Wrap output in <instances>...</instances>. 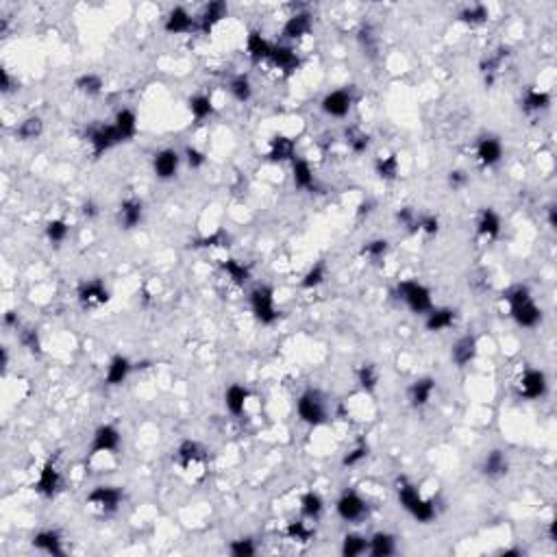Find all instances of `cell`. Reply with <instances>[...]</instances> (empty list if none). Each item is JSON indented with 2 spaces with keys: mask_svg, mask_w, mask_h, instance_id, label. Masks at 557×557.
Returning <instances> with one entry per match:
<instances>
[{
  "mask_svg": "<svg viewBox=\"0 0 557 557\" xmlns=\"http://www.w3.org/2000/svg\"><path fill=\"white\" fill-rule=\"evenodd\" d=\"M397 496H399V503L401 507L409 513V516L422 525H429L438 518V507L431 499H426L420 494V490L407 481L405 477L397 481Z\"/></svg>",
  "mask_w": 557,
  "mask_h": 557,
  "instance_id": "6da1fadb",
  "label": "cell"
},
{
  "mask_svg": "<svg viewBox=\"0 0 557 557\" xmlns=\"http://www.w3.org/2000/svg\"><path fill=\"white\" fill-rule=\"evenodd\" d=\"M505 301L509 305V316L523 329H533L542 322V310L536 305L533 296L527 285H513L507 294Z\"/></svg>",
  "mask_w": 557,
  "mask_h": 557,
  "instance_id": "7a4b0ae2",
  "label": "cell"
},
{
  "mask_svg": "<svg viewBox=\"0 0 557 557\" xmlns=\"http://www.w3.org/2000/svg\"><path fill=\"white\" fill-rule=\"evenodd\" d=\"M397 294L401 301L407 305V310L412 314L424 316L426 312L434 310V296L431 290L426 287L424 283L416 281V279H405L397 285Z\"/></svg>",
  "mask_w": 557,
  "mask_h": 557,
  "instance_id": "3957f363",
  "label": "cell"
},
{
  "mask_svg": "<svg viewBox=\"0 0 557 557\" xmlns=\"http://www.w3.org/2000/svg\"><path fill=\"white\" fill-rule=\"evenodd\" d=\"M250 312L257 322L262 325H275L279 320V310L275 301V290L270 285H257L248 294Z\"/></svg>",
  "mask_w": 557,
  "mask_h": 557,
  "instance_id": "277c9868",
  "label": "cell"
},
{
  "mask_svg": "<svg viewBox=\"0 0 557 557\" xmlns=\"http://www.w3.org/2000/svg\"><path fill=\"white\" fill-rule=\"evenodd\" d=\"M296 412L305 424L310 426H320L327 422V403L325 397L318 390H305L296 401Z\"/></svg>",
  "mask_w": 557,
  "mask_h": 557,
  "instance_id": "5b68a950",
  "label": "cell"
},
{
  "mask_svg": "<svg viewBox=\"0 0 557 557\" xmlns=\"http://www.w3.org/2000/svg\"><path fill=\"white\" fill-rule=\"evenodd\" d=\"M335 511L344 523H359L368 513V503L355 490H344L335 501Z\"/></svg>",
  "mask_w": 557,
  "mask_h": 557,
  "instance_id": "8992f818",
  "label": "cell"
},
{
  "mask_svg": "<svg viewBox=\"0 0 557 557\" xmlns=\"http://www.w3.org/2000/svg\"><path fill=\"white\" fill-rule=\"evenodd\" d=\"M124 501V492L118 488V486H96L88 499H85V503H88L90 507L98 509L101 513H113L120 509Z\"/></svg>",
  "mask_w": 557,
  "mask_h": 557,
  "instance_id": "52a82bcc",
  "label": "cell"
},
{
  "mask_svg": "<svg viewBox=\"0 0 557 557\" xmlns=\"http://www.w3.org/2000/svg\"><path fill=\"white\" fill-rule=\"evenodd\" d=\"M122 434L116 424H101L92 436L90 442V455H111L120 449Z\"/></svg>",
  "mask_w": 557,
  "mask_h": 557,
  "instance_id": "ba28073f",
  "label": "cell"
},
{
  "mask_svg": "<svg viewBox=\"0 0 557 557\" xmlns=\"http://www.w3.org/2000/svg\"><path fill=\"white\" fill-rule=\"evenodd\" d=\"M518 394L527 401H538L548 392V379L538 368H527L523 377L518 379Z\"/></svg>",
  "mask_w": 557,
  "mask_h": 557,
  "instance_id": "9c48e42d",
  "label": "cell"
},
{
  "mask_svg": "<svg viewBox=\"0 0 557 557\" xmlns=\"http://www.w3.org/2000/svg\"><path fill=\"white\" fill-rule=\"evenodd\" d=\"M88 142L92 146V155L94 157H101V155L109 153L111 148H116L118 144H122V140H120L113 124H98V126L90 128Z\"/></svg>",
  "mask_w": 557,
  "mask_h": 557,
  "instance_id": "30bf717a",
  "label": "cell"
},
{
  "mask_svg": "<svg viewBox=\"0 0 557 557\" xmlns=\"http://www.w3.org/2000/svg\"><path fill=\"white\" fill-rule=\"evenodd\" d=\"M181 155L175 148H161L153 157V173L159 181H170L179 175L181 168Z\"/></svg>",
  "mask_w": 557,
  "mask_h": 557,
  "instance_id": "8fae6325",
  "label": "cell"
},
{
  "mask_svg": "<svg viewBox=\"0 0 557 557\" xmlns=\"http://www.w3.org/2000/svg\"><path fill=\"white\" fill-rule=\"evenodd\" d=\"M353 103H355V98H353L351 90H333L322 98L320 109L329 118H347L353 109Z\"/></svg>",
  "mask_w": 557,
  "mask_h": 557,
  "instance_id": "7c38bea8",
  "label": "cell"
},
{
  "mask_svg": "<svg viewBox=\"0 0 557 557\" xmlns=\"http://www.w3.org/2000/svg\"><path fill=\"white\" fill-rule=\"evenodd\" d=\"M78 301L83 307H101L109 303V290L103 279H88L78 285Z\"/></svg>",
  "mask_w": 557,
  "mask_h": 557,
  "instance_id": "4fadbf2b",
  "label": "cell"
},
{
  "mask_svg": "<svg viewBox=\"0 0 557 557\" xmlns=\"http://www.w3.org/2000/svg\"><path fill=\"white\" fill-rule=\"evenodd\" d=\"M438 381L434 379V377H420V379H416L409 388H407V401H409V405L412 407H416V409H422V407H426L431 403V399H434V394H436V385Z\"/></svg>",
  "mask_w": 557,
  "mask_h": 557,
  "instance_id": "5bb4252c",
  "label": "cell"
},
{
  "mask_svg": "<svg viewBox=\"0 0 557 557\" xmlns=\"http://www.w3.org/2000/svg\"><path fill=\"white\" fill-rule=\"evenodd\" d=\"M59 490H61V473H59L57 464L53 459H48L39 470L35 492L41 494V496H46V499H53Z\"/></svg>",
  "mask_w": 557,
  "mask_h": 557,
  "instance_id": "9a60e30c",
  "label": "cell"
},
{
  "mask_svg": "<svg viewBox=\"0 0 557 557\" xmlns=\"http://www.w3.org/2000/svg\"><path fill=\"white\" fill-rule=\"evenodd\" d=\"M144 218V203L136 196H128L120 203L118 207V223L124 231H131L136 227H140Z\"/></svg>",
  "mask_w": 557,
  "mask_h": 557,
  "instance_id": "2e32d148",
  "label": "cell"
},
{
  "mask_svg": "<svg viewBox=\"0 0 557 557\" xmlns=\"http://www.w3.org/2000/svg\"><path fill=\"white\" fill-rule=\"evenodd\" d=\"M475 155L484 168H494L503 159V142L496 136H484L477 142Z\"/></svg>",
  "mask_w": 557,
  "mask_h": 557,
  "instance_id": "e0dca14e",
  "label": "cell"
},
{
  "mask_svg": "<svg viewBox=\"0 0 557 557\" xmlns=\"http://www.w3.org/2000/svg\"><path fill=\"white\" fill-rule=\"evenodd\" d=\"M479 344L475 335H461L455 339V344L451 347V359L457 368H466L468 364H473L477 357Z\"/></svg>",
  "mask_w": 557,
  "mask_h": 557,
  "instance_id": "ac0fdd59",
  "label": "cell"
},
{
  "mask_svg": "<svg viewBox=\"0 0 557 557\" xmlns=\"http://www.w3.org/2000/svg\"><path fill=\"white\" fill-rule=\"evenodd\" d=\"M33 548H37L39 553H46V555H53V557H61L66 551H63V540L59 536V531L55 529H41L33 536L31 540Z\"/></svg>",
  "mask_w": 557,
  "mask_h": 557,
  "instance_id": "d6986e66",
  "label": "cell"
},
{
  "mask_svg": "<svg viewBox=\"0 0 557 557\" xmlns=\"http://www.w3.org/2000/svg\"><path fill=\"white\" fill-rule=\"evenodd\" d=\"M455 322H457V312L451 310V307H436L434 305L431 312L424 314V327L431 333H442V331L455 327Z\"/></svg>",
  "mask_w": 557,
  "mask_h": 557,
  "instance_id": "ffe728a7",
  "label": "cell"
},
{
  "mask_svg": "<svg viewBox=\"0 0 557 557\" xmlns=\"http://www.w3.org/2000/svg\"><path fill=\"white\" fill-rule=\"evenodd\" d=\"M207 459V451L196 440H183L175 451V461L181 468H192L194 464H200Z\"/></svg>",
  "mask_w": 557,
  "mask_h": 557,
  "instance_id": "44dd1931",
  "label": "cell"
},
{
  "mask_svg": "<svg viewBox=\"0 0 557 557\" xmlns=\"http://www.w3.org/2000/svg\"><path fill=\"white\" fill-rule=\"evenodd\" d=\"M266 159L272 163H283V161H294L296 159V144L287 136H275L268 144Z\"/></svg>",
  "mask_w": 557,
  "mask_h": 557,
  "instance_id": "7402d4cb",
  "label": "cell"
},
{
  "mask_svg": "<svg viewBox=\"0 0 557 557\" xmlns=\"http://www.w3.org/2000/svg\"><path fill=\"white\" fill-rule=\"evenodd\" d=\"M196 26L192 14L183 7H175L170 9V14L165 16V22H163V31L170 33V35H183V33H190L192 29Z\"/></svg>",
  "mask_w": 557,
  "mask_h": 557,
  "instance_id": "603a6c76",
  "label": "cell"
},
{
  "mask_svg": "<svg viewBox=\"0 0 557 557\" xmlns=\"http://www.w3.org/2000/svg\"><path fill=\"white\" fill-rule=\"evenodd\" d=\"M133 370V364L126 355H113L107 364V372H105V383L109 388H116V385H122L128 374Z\"/></svg>",
  "mask_w": 557,
  "mask_h": 557,
  "instance_id": "cb8c5ba5",
  "label": "cell"
},
{
  "mask_svg": "<svg viewBox=\"0 0 557 557\" xmlns=\"http://www.w3.org/2000/svg\"><path fill=\"white\" fill-rule=\"evenodd\" d=\"M292 181L294 188L301 190V192H312L316 190V175H314V168L310 161L305 159H294L292 161Z\"/></svg>",
  "mask_w": 557,
  "mask_h": 557,
  "instance_id": "d4e9b609",
  "label": "cell"
},
{
  "mask_svg": "<svg viewBox=\"0 0 557 557\" xmlns=\"http://www.w3.org/2000/svg\"><path fill=\"white\" fill-rule=\"evenodd\" d=\"M272 46L275 44H270V41L260 31H250L248 37H246V55L250 57L252 63L268 61L270 53H272Z\"/></svg>",
  "mask_w": 557,
  "mask_h": 557,
  "instance_id": "484cf974",
  "label": "cell"
},
{
  "mask_svg": "<svg viewBox=\"0 0 557 557\" xmlns=\"http://www.w3.org/2000/svg\"><path fill=\"white\" fill-rule=\"evenodd\" d=\"M227 16H229L227 3H223V0H213V3H209V5L203 9V14H200V18H198V29H200L203 33H211L213 26L220 24Z\"/></svg>",
  "mask_w": 557,
  "mask_h": 557,
  "instance_id": "4316f807",
  "label": "cell"
},
{
  "mask_svg": "<svg viewBox=\"0 0 557 557\" xmlns=\"http://www.w3.org/2000/svg\"><path fill=\"white\" fill-rule=\"evenodd\" d=\"M250 399V392L242 383H231L225 390V407L231 416H242L246 409V403Z\"/></svg>",
  "mask_w": 557,
  "mask_h": 557,
  "instance_id": "83f0119b",
  "label": "cell"
},
{
  "mask_svg": "<svg viewBox=\"0 0 557 557\" xmlns=\"http://www.w3.org/2000/svg\"><path fill=\"white\" fill-rule=\"evenodd\" d=\"M509 470V459L507 455L501 451V449H494L490 451L486 457H484V464H481V473L488 477V479H501L507 475Z\"/></svg>",
  "mask_w": 557,
  "mask_h": 557,
  "instance_id": "f1b7e54d",
  "label": "cell"
},
{
  "mask_svg": "<svg viewBox=\"0 0 557 557\" xmlns=\"http://www.w3.org/2000/svg\"><path fill=\"white\" fill-rule=\"evenodd\" d=\"M113 126H116L122 144L131 142L138 136V113L133 109H120L113 118Z\"/></svg>",
  "mask_w": 557,
  "mask_h": 557,
  "instance_id": "f546056e",
  "label": "cell"
},
{
  "mask_svg": "<svg viewBox=\"0 0 557 557\" xmlns=\"http://www.w3.org/2000/svg\"><path fill=\"white\" fill-rule=\"evenodd\" d=\"M477 233L484 240H496L501 235V216L492 207H484L477 218Z\"/></svg>",
  "mask_w": 557,
  "mask_h": 557,
  "instance_id": "4dcf8cb0",
  "label": "cell"
},
{
  "mask_svg": "<svg viewBox=\"0 0 557 557\" xmlns=\"http://www.w3.org/2000/svg\"><path fill=\"white\" fill-rule=\"evenodd\" d=\"M268 61L283 74H292L298 70V66H301V59H298V55L290 46H272Z\"/></svg>",
  "mask_w": 557,
  "mask_h": 557,
  "instance_id": "1f68e13d",
  "label": "cell"
},
{
  "mask_svg": "<svg viewBox=\"0 0 557 557\" xmlns=\"http://www.w3.org/2000/svg\"><path fill=\"white\" fill-rule=\"evenodd\" d=\"M310 31H312V16L303 11V14H294V16L287 18V22L283 24L281 35H283L285 39L294 41V39L305 37Z\"/></svg>",
  "mask_w": 557,
  "mask_h": 557,
  "instance_id": "d6a6232c",
  "label": "cell"
},
{
  "mask_svg": "<svg viewBox=\"0 0 557 557\" xmlns=\"http://www.w3.org/2000/svg\"><path fill=\"white\" fill-rule=\"evenodd\" d=\"M368 553L372 557H390L397 553V538L388 531H377L368 538Z\"/></svg>",
  "mask_w": 557,
  "mask_h": 557,
  "instance_id": "836d02e7",
  "label": "cell"
},
{
  "mask_svg": "<svg viewBox=\"0 0 557 557\" xmlns=\"http://www.w3.org/2000/svg\"><path fill=\"white\" fill-rule=\"evenodd\" d=\"M521 105H523V109H525L527 113H540V111L548 109V105H551V96H548V92H542V90H536V88H529V90H525V94H523Z\"/></svg>",
  "mask_w": 557,
  "mask_h": 557,
  "instance_id": "e575fe53",
  "label": "cell"
},
{
  "mask_svg": "<svg viewBox=\"0 0 557 557\" xmlns=\"http://www.w3.org/2000/svg\"><path fill=\"white\" fill-rule=\"evenodd\" d=\"M74 88L85 94V96H98L103 90H105V81L101 74H94V72H85L81 76H76L74 81Z\"/></svg>",
  "mask_w": 557,
  "mask_h": 557,
  "instance_id": "d590c367",
  "label": "cell"
},
{
  "mask_svg": "<svg viewBox=\"0 0 557 557\" xmlns=\"http://www.w3.org/2000/svg\"><path fill=\"white\" fill-rule=\"evenodd\" d=\"M325 511V501L318 492H305L301 496V513L305 521H318Z\"/></svg>",
  "mask_w": 557,
  "mask_h": 557,
  "instance_id": "8d00e7d4",
  "label": "cell"
},
{
  "mask_svg": "<svg viewBox=\"0 0 557 557\" xmlns=\"http://www.w3.org/2000/svg\"><path fill=\"white\" fill-rule=\"evenodd\" d=\"M41 133H44V120H41L39 116H31V118L22 120L16 128V138H20L22 142L37 140Z\"/></svg>",
  "mask_w": 557,
  "mask_h": 557,
  "instance_id": "74e56055",
  "label": "cell"
},
{
  "mask_svg": "<svg viewBox=\"0 0 557 557\" xmlns=\"http://www.w3.org/2000/svg\"><path fill=\"white\" fill-rule=\"evenodd\" d=\"M188 107H190V113L196 122H203V120L213 116V101L207 94H194L188 101Z\"/></svg>",
  "mask_w": 557,
  "mask_h": 557,
  "instance_id": "f35d334b",
  "label": "cell"
},
{
  "mask_svg": "<svg viewBox=\"0 0 557 557\" xmlns=\"http://www.w3.org/2000/svg\"><path fill=\"white\" fill-rule=\"evenodd\" d=\"M339 553L344 557H359V555L368 553V538H364L359 533H347L342 538Z\"/></svg>",
  "mask_w": 557,
  "mask_h": 557,
  "instance_id": "ab89813d",
  "label": "cell"
},
{
  "mask_svg": "<svg viewBox=\"0 0 557 557\" xmlns=\"http://www.w3.org/2000/svg\"><path fill=\"white\" fill-rule=\"evenodd\" d=\"M229 94L237 103H248L252 98V85L246 74H237L229 81Z\"/></svg>",
  "mask_w": 557,
  "mask_h": 557,
  "instance_id": "60d3db41",
  "label": "cell"
},
{
  "mask_svg": "<svg viewBox=\"0 0 557 557\" xmlns=\"http://www.w3.org/2000/svg\"><path fill=\"white\" fill-rule=\"evenodd\" d=\"M223 270L227 272V277L237 283V285H244L250 281V268L246 264H242L240 260H233V257H229V260L223 262Z\"/></svg>",
  "mask_w": 557,
  "mask_h": 557,
  "instance_id": "b9f144b4",
  "label": "cell"
},
{
  "mask_svg": "<svg viewBox=\"0 0 557 557\" xmlns=\"http://www.w3.org/2000/svg\"><path fill=\"white\" fill-rule=\"evenodd\" d=\"M374 170L377 175L383 179V181H394L399 177V157L397 155H385V157H379L374 161Z\"/></svg>",
  "mask_w": 557,
  "mask_h": 557,
  "instance_id": "7bdbcfd3",
  "label": "cell"
},
{
  "mask_svg": "<svg viewBox=\"0 0 557 557\" xmlns=\"http://www.w3.org/2000/svg\"><path fill=\"white\" fill-rule=\"evenodd\" d=\"M357 383L364 392H374L379 385V368L374 364H362L357 368Z\"/></svg>",
  "mask_w": 557,
  "mask_h": 557,
  "instance_id": "ee69618b",
  "label": "cell"
},
{
  "mask_svg": "<svg viewBox=\"0 0 557 557\" xmlns=\"http://www.w3.org/2000/svg\"><path fill=\"white\" fill-rule=\"evenodd\" d=\"M285 536H287L292 542L307 544V542L314 538V529H312L310 523H305V521H292V523H287V527H285Z\"/></svg>",
  "mask_w": 557,
  "mask_h": 557,
  "instance_id": "f6af8a7d",
  "label": "cell"
},
{
  "mask_svg": "<svg viewBox=\"0 0 557 557\" xmlns=\"http://www.w3.org/2000/svg\"><path fill=\"white\" fill-rule=\"evenodd\" d=\"M327 275H329V268H327V264H325V262H318V264H314V266H312V268L305 272V277H303L301 285H303L305 290H314V287H318V285H322V283H325Z\"/></svg>",
  "mask_w": 557,
  "mask_h": 557,
  "instance_id": "bcb514c9",
  "label": "cell"
},
{
  "mask_svg": "<svg viewBox=\"0 0 557 557\" xmlns=\"http://www.w3.org/2000/svg\"><path fill=\"white\" fill-rule=\"evenodd\" d=\"M390 250V242L388 240H370L362 246V255L366 257V260L370 262H379L383 260L385 255H388Z\"/></svg>",
  "mask_w": 557,
  "mask_h": 557,
  "instance_id": "7dc6e473",
  "label": "cell"
},
{
  "mask_svg": "<svg viewBox=\"0 0 557 557\" xmlns=\"http://www.w3.org/2000/svg\"><path fill=\"white\" fill-rule=\"evenodd\" d=\"M46 240L51 242V244H55V246H59V244H63L66 242V237L70 235V227H68V223L66 220H51L48 225H46Z\"/></svg>",
  "mask_w": 557,
  "mask_h": 557,
  "instance_id": "c3c4849f",
  "label": "cell"
},
{
  "mask_svg": "<svg viewBox=\"0 0 557 557\" xmlns=\"http://www.w3.org/2000/svg\"><path fill=\"white\" fill-rule=\"evenodd\" d=\"M347 144L351 148V153L355 155H364L370 146V136L359 131V128H351V131L347 133Z\"/></svg>",
  "mask_w": 557,
  "mask_h": 557,
  "instance_id": "681fc988",
  "label": "cell"
},
{
  "mask_svg": "<svg viewBox=\"0 0 557 557\" xmlns=\"http://www.w3.org/2000/svg\"><path fill=\"white\" fill-rule=\"evenodd\" d=\"M459 20L464 24H470V26H479L488 20V9L484 5H473V7H466L461 14H459Z\"/></svg>",
  "mask_w": 557,
  "mask_h": 557,
  "instance_id": "f907efd6",
  "label": "cell"
},
{
  "mask_svg": "<svg viewBox=\"0 0 557 557\" xmlns=\"http://www.w3.org/2000/svg\"><path fill=\"white\" fill-rule=\"evenodd\" d=\"M440 231V220L434 213H422L416 220V229L414 233H424V235H436Z\"/></svg>",
  "mask_w": 557,
  "mask_h": 557,
  "instance_id": "816d5d0a",
  "label": "cell"
},
{
  "mask_svg": "<svg viewBox=\"0 0 557 557\" xmlns=\"http://www.w3.org/2000/svg\"><path fill=\"white\" fill-rule=\"evenodd\" d=\"M229 553L235 557H252L257 553V546L250 538H237L229 544Z\"/></svg>",
  "mask_w": 557,
  "mask_h": 557,
  "instance_id": "f5cc1de1",
  "label": "cell"
},
{
  "mask_svg": "<svg viewBox=\"0 0 557 557\" xmlns=\"http://www.w3.org/2000/svg\"><path fill=\"white\" fill-rule=\"evenodd\" d=\"M20 342H22V347H24L29 353H33V355H39V353H41V339H39V333H37L35 329H24V331L20 333Z\"/></svg>",
  "mask_w": 557,
  "mask_h": 557,
  "instance_id": "db71d44e",
  "label": "cell"
},
{
  "mask_svg": "<svg viewBox=\"0 0 557 557\" xmlns=\"http://www.w3.org/2000/svg\"><path fill=\"white\" fill-rule=\"evenodd\" d=\"M227 242H229V235L225 231H216L203 240H196L194 248H216V246H227Z\"/></svg>",
  "mask_w": 557,
  "mask_h": 557,
  "instance_id": "11a10c76",
  "label": "cell"
},
{
  "mask_svg": "<svg viewBox=\"0 0 557 557\" xmlns=\"http://www.w3.org/2000/svg\"><path fill=\"white\" fill-rule=\"evenodd\" d=\"M366 457H368V446H366V444H357L355 449H351V451L344 455V459H342V466H357V464H362Z\"/></svg>",
  "mask_w": 557,
  "mask_h": 557,
  "instance_id": "9f6ffc18",
  "label": "cell"
},
{
  "mask_svg": "<svg viewBox=\"0 0 557 557\" xmlns=\"http://www.w3.org/2000/svg\"><path fill=\"white\" fill-rule=\"evenodd\" d=\"M397 220H399L405 229H409V233H414V229H416V220H418V213H416L412 207H403V209L397 213Z\"/></svg>",
  "mask_w": 557,
  "mask_h": 557,
  "instance_id": "6f0895ef",
  "label": "cell"
},
{
  "mask_svg": "<svg viewBox=\"0 0 557 557\" xmlns=\"http://www.w3.org/2000/svg\"><path fill=\"white\" fill-rule=\"evenodd\" d=\"M185 161H188V165H190L192 170H198V168L205 165L207 157H205V153L198 150L196 146H188V148H185Z\"/></svg>",
  "mask_w": 557,
  "mask_h": 557,
  "instance_id": "680465c9",
  "label": "cell"
},
{
  "mask_svg": "<svg viewBox=\"0 0 557 557\" xmlns=\"http://www.w3.org/2000/svg\"><path fill=\"white\" fill-rule=\"evenodd\" d=\"M11 85H14V81H11V74H9V70H7V68H3V70H0V90H3V94H9V92L14 90Z\"/></svg>",
  "mask_w": 557,
  "mask_h": 557,
  "instance_id": "91938a15",
  "label": "cell"
},
{
  "mask_svg": "<svg viewBox=\"0 0 557 557\" xmlns=\"http://www.w3.org/2000/svg\"><path fill=\"white\" fill-rule=\"evenodd\" d=\"M466 181H468V177H466V173H461V170H453V173L449 175V183H451L453 190L461 188Z\"/></svg>",
  "mask_w": 557,
  "mask_h": 557,
  "instance_id": "94428289",
  "label": "cell"
},
{
  "mask_svg": "<svg viewBox=\"0 0 557 557\" xmlns=\"http://www.w3.org/2000/svg\"><path fill=\"white\" fill-rule=\"evenodd\" d=\"M83 213H85V216H88V218H94L96 213H98V209H96L94 203H85V205H83Z\"/></svg>",
  "mask_w": 557,
  "mask_h": 557,
  "instance_id": "6125c7cd",
  "label": "cell"
},
{
  "mask_svg": "<svg viewBox=\"0 0 557 557\" xmlns=\"http://www.w3.org/2000/svg\"><path fill=\"white\" fill-rule=\"evenodd\" d=\"M5 325H7V327H18V316H16V312H7V314H5Z\"/></svg>",
  "mask_w": 557,
  "mask_h": 557,
  "instance_id": "be15d7a7",
  "label": "cell"
},
{
  "mask_svg": "<svg viewBox=\"0 0 557 557\" xmlns=\"http://www.w3.org/2000/svg\"><path fill=\"white\" fill-rule=\"evenodd\" d=\"M548 225H551V229H555V227H557V218H555V207H553V205L548 207Z\"/></svg>",
  "mask_w": 557,
  "mask_h": 557,
  "instance_id": "e7e4bbea",
  "label": "cell"
},
{
  "mask_svg": "<svg viewBox=\"0 0 557 557\" xmlns=\"http://www.w3.org/2000/svg\"><path fill=\"white\" fill-rule=\"evenodd\" d=\"M501 555H505V557H509V555H523V551H521V548H507V551H503Z\"/></svg>",
  "mask_w": 557,
  "mask_h": 557,
  "instance_id": "03108f58",
  "label": "cell"
}]
</instances>
